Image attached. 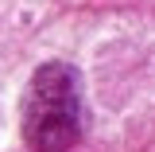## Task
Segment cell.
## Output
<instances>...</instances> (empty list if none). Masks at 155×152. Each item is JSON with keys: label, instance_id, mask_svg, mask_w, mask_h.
<instances>
[{"label": "cell", "instance_id": "1", "mask_svg": "<svg viewBox=\"0 0 155 152\" xmlns=\"http://www.w3.org/2000/svg\"><path fill=\"white\" fill-rule=\"evenodd\" d=\"M81 78L66 62H43L23 94V140L35 152H66L81 140Z\"/></svg>", "mask_w": 155, "mask_h": 152}]
</instances>
